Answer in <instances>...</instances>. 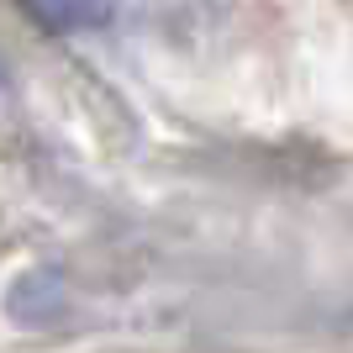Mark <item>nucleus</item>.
<instances>
[{
    "label": "nucleus",
    "instance_id": "nucleus-2",
    "mask_svg": "<svg viewBox=\"0 0 353 353\" xmlns=\"http://www.w3.org/2000/svg\"><path fill=\"white\" fill-rule=\"evenodd\" d=\"M32 6H37L53 27H95V21H105L101 0H32Z\"/></svg>",
    "mask_w": 353,
    "mask_h": 353
},
{
    "label": "nucleus",
    "instance_id": "nucleus-1",
    "mask_svg": "<svg viewBox=\"0 0 353 353\" xmlns=\"http://www.w3.org/2000/svg\"><path fill=\"white\" fill-rule=\"evenodd\" d=\"M69 311V280L53 264H32L6 285V316L16 327H53Z\"/></svg>",
    "mask_w": 353,
    "mask_h": 353
}]
</instances>
